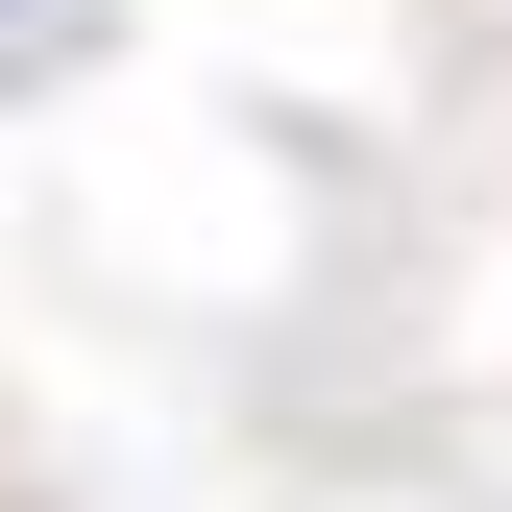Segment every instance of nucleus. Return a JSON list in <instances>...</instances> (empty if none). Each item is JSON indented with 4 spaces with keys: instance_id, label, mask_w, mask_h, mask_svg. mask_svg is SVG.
Segmentation results:
<instances>
[{
    "instance_id": "obj_1",
    "label": "nucleus",
    "mask_w": 512,
    "mask_h": 512,
    "mask_svg": "<svg viewBox=\"0 0 512 512\" xmlns=\"http://www.w3.org/2000/svg\"><path fill=\"white\" fill-rule=\"evenodd\" d=\"M49 49H98V0H0V74H49Z\"/></svg>"
}]
</instances>
